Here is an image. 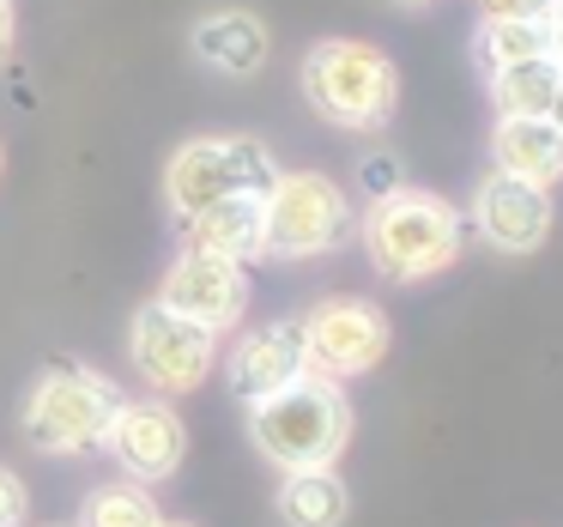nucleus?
<instances>
[{"mask_svg": "<svg viewBox=\"0 0 563 527\" xmlns=\"http://www.w3.org/2000/svg\"><path fill=\"white\" fill-rule=\"evenodd\" d=\"M364 255L394 285L437 279L461 261V212L430 188H382L364 212Z\"/></svg>", "mask_w": 563, "mask_h": 527, "instance_id": "f257e3e1", "label": "nucleus"}, {"mask_svg": "<svg viewBox=\"0 0 563 527\" xmlns=\"http://www.w3.org/2000/svg\"><path fill=\"white\" fill-rule=\"evenodd\" d=\"M249 437L285 473H297V466H333L345 454V442H352V400L340 394V382L303 370L291 388L249 406Z\"/></svg>", "mask_w": 563, "mask_h": 527, "instance_id": "f03ea898", "label": "nucleus"}, {"mask_svg": "<svg viewBox=\"0 0 563 527\" xmlns=\"http://www.w3.org/2000/svg\"><path fill=\"white\" fill-rule=\"evenodd\" d=\"M303 103L321 116L328 128L345 134H369V128L394 122V103H400V74L376 43L357 37H321L303 55Z\"/></svg>", "mask_w": 563, "mask_h": 527, "instance_id": "7ed1b4c3", "label": "nucleus"}, {"mask_svg": "<svg viewBox=\"0 0 563 527\" xmlns=\"http://www.w3.org/2000/svg\"><path fill=\"white\" fill-rule=\"evenodd\" d=\"M122 406L115 382H103L86 364H55L25 394V442L43 454H91L110 437V418Z\"/></svg>", "mask_w": 563, "mask_h": 527, "instance_id": "20e7f679", "label": "nucleus"}, {"mask_svg": "<svg viewBox=\"0 0 563 527\" xmlns=\"http://www.w3.org/2000/svg\"><path fill=\"white\" fill-rule=\"evenodd\" d=\"M352 231V200L321 171H279L261 195V255L309 261L345 243Z\"/></svg>", "mask_w": 563, "mask_h": 527, "instance_id": "39448f33", "label": "nucleus"}, {"mask_svg": "<svg viewBox=\"0 0 563 527\" xmlns=\"http://www.w3.org/2000/svg\"><path fill=\"white\" fill-rule=\"evenodd\" d=\"M273 176H279V164L255 134H200L176 146L170 171H164V207L183 224L224 195H267Z\"/></svg>", "mask_w": 563, "mask_h": 527, "instance_id": "423d86ee", "label": "nucleus"}, {"mask_svg": "<svg viewBox=\"0 0 563 527\" xmlns=\"http://www.w3.org/2000/svg\"><path fill=\"white\" fill-rule=\"evenodd\" d=\"M388 345H394L388 316L376 304H364V297H328V304H316L303 316V358L328 382L369 376L388 358Z\"/></svg>", "mask_w": 563, "mask_h": 527, "instance_id": "0eeeda50", "label": "nucleus"}, {"mask_svg": "<svg viewBox=\"0 0 563 527\" xmlns=\"http://www.w3.org/2000/svg\"><path fill=\"white\" fill-rule=\"evenodd\" d=\"M128 352L158 394H195L212 370V328H200V321L176 316L164 304H146L128 328Z\"/></svg>", "mask_w": 563, "mask_h": 527, "instance_id": "6e6552de", "label": "nucleus"}, {"mask_svg": "<svg viewBox=\"0 0 563 527\" xmlns=\"http://www.w3.org/2000/svg\"><path fill=\"white\" fill-rule=\"evenodd\" d=\"M158 304L219 333V328H231V321L243 316V304H249V273H243V261H231V255L183 249V255L170 261V273H164Z\"/></svg>", "mask_w": 563, "mask_h": 527, "instance_id": "1a4fd4ad", "label": "nucleus"}, {"mask_svg": "<svg viewBox=\"0 0 563 527\" xmlns=\"http://www.w3.org/2000/svg\"><path fill=\"white\" fill-rule=\"evenodd\" d=\"M103 449L115 454V466H122L128 479L158 485V479H170L176 466H183L188 425L176 418V406H164V400H122V406H115V418H110Z\"/></svg>", "mask_w": 563, "mask_h": 527, "instance_id": "9d476101", "label": "nucleus"}, {"mask_svg": "<svg viewBox=\"0 0 563 527\" xmlns=\"http://www.w3.org/2000/svg\"><path fill=\"white\" fill-rule=\"evenodd\" d=\"M473 224L490 249H503V255H533L551 237V224H558V207H551V188L490 171L473 195Z\"/></svg>", "mask_w": 563, "mask_h": 527, "instance_id": "9b49d317", "label": "nucleus"}, {"mask_svg": "<svg viewBox=\"0 0 563 527\" xmlns=\"http://www.w3.org/2000/svg\"><path fill=\"white\" fill-rule=\"evenodd\" d=\"M303 370H309L303 321H267V328H255V333L236 340L231 364H224V382H231V394L243 406H255V400H267V394L291 388Z\"/></svg>", "mask_w": 563, "mask_h": 527, "instance_id": "f8f14e48", "label": "nucleus"}, {"mask_svg": "<svg viewBox=\"0 0 563 527\" xmlns=\"http://www.w3.org/2000/svg\"><path fill=\"white\" fill-rule=\"evenodd\" d=\"M188 50H195L200 67H212V74H224V79H255L261 67L273 62V31L261 25L255 13H243V7H224V13L195 19Z\"/></svg>", "mask_w": 563, "mask_h": 527, "instance_id": "ddd939ff", "label": "nucleus"}, {"mask_svg": "<svg viewBox=\"0 0 563 527\" xmlns=\"http://www.w3.org/2000/svg\"><path fill=\"white\" fill-rule=\"evenodd\" d=\"M490 158L503 176L551 188L563 176V128L551 116H497L490 128Z\"/></svg>", "mask_w": 563, "mask_h": 527, "instance_id": "4468645a", "label": "nucleus"}, {"mask_svg": "<svg viewBox=\"0 0 563 527\" xmlns=\"http://www.w3.org/2000/svg\"><path fill=\"white\" fill-rule=\"evenodd\" d=\"M188 249L207 255H231V261H255L261 255V195H224L212 207H200L195 219H183Z\"/></svg>", "mask_w": 563, "mask_h": 527, "instance_id": "2eb2a0df", "label": "nucleus"}, {"mask_svg": "<svg viewBox=\"0 0 563 527\" xmlns=\"http://www.w3.org/2000/svg\"><path fill=\"white\" fill-rule=\"evenodd\" d=\"M273 509H279L285 527H345L352 491H345V479L333 466H297V473H285Z\"/></svg>", "mask_w": 563, "mask_h": 527, "instance_id": "dca6fc26", "label": "nucleus"}, {"mask_svg": "<svg viewBox=\"0 0 563 527\" xmlns=\"http://www.w3.org/2000/svg\"><path fill=\"white\" fill-rule=\"evenodd\" d=\"M490 79V103H497V116H545L551 98H558V79L563 67L551 62V55H527V62L515 67H497Z\"/></svg>", "mask_w": 563, "mask_h": 527, "instance_id": "f3484780", "label": "nucleus"}, {"mask_svg": "<svg viewBox=\"0 0 563 527\" xmlns=\"http://www.w3.org/2000/svg\"><path fill=\"white\" fill-rule=\"evenodd\" d=\"M527 55H545V19H497V13L478 19L473 62L485 67V74L515 67V62H527Z\"/></svg>", "mask_w": 563, "mask_h": 527, "instance_id": "a211bd4d", "label": "nucleus"}, {"mask_svg": "<svg viewBox=\"0 0 563 527\" xmlns=\"http://www.w3.org/2000/svg\"><path fill=\"white\" fill-rule=\"evenodd\" d=\"M158 503L146 485H98L79 509V527H158Z\"/></svg>", "mask_w": 563, "mask_h": 527, "instance_id": "6ab92c4d", "label": "nucleus"}, {"mask_svg": "<svg viewBox=\"0 0 563 527\" xmlns=\"http://www.w3.org/2000/svg\"><path fill=\"white\" fill-rule=\"evenodd\" d=\"M25 521V485H19L13 466H0V527H19Z\"/></svg>", "mask_w": 563, "mask_h": 527, "instance_id": "aec40b11", "label": "nucleus"}, {"mask_svg": "<svg viewBox=\"0 0 563 527\" xmlns=\"http://www.w3.org/2000/svg\"><path fill=\"white\" fill-rule=\"evenodd\" d=\"M545 7L551 0H485V13L497 19H545Z\"/></svg>", "mask_w": 563, "mask_h": 527, "instance_id": "412c9836", "label": "nucleus"}, {"mask_svg": "<svg viewBox=\"0 0 563 527\" xmlns=\"http://www.w3.org/2000/svg\"><path fill=\"white\" fill-rule=\"evenodd\" d=\"M19 50V13H13V0H0V67L13 62Z\"/></svg>", "mask_w": 563, "mask_h": 527, "instance_id": "4be33fe9", "label": "nucleus"}, {"mask_svg": "<svg viewBox=\"0 0 563 527\" xmlns=\"http://www.w3.org/2000/svg\"><path fill=\"white\" fill-rule=\"evenodd\" d=\"M545 55L563 67V0H551V7H545Z\"/></svg>", "mask_w": 563, "mask_h": 527, "instance_id": "5701e85b", "label": "nucleus"}, {"mask_svg": "<svg viewBox=\"0 0 563 527\" xmlns=\"http://www.w3.org/2000/svg\"><path fill=\"white\" fill-rule=\"evenodd\" d=\"M545 116H551V122L563 128V79H558V98H551V110H545Z\"/></svg>", "mask_w": 563, "mask_h": 527, "instance_id": "b1692460", "label": "nucleus"}, {"mask_svg": "<svg viewBox=\"0 0 563 527\" xmlns=\"http://www.w3.org/2000/svg\"><path fill=\"white\" fill-rule=\"evenodd\" d=\"M400 7H430V0H400Z\"/></svg>", "mask_w": 563, "mask_h": 527, "instance_id": "393cba45", "label": "nucleus"}, {"mask_svg": "<svg viewBox=\"0 0 563 527\" xmlns=\"http://www.w3.org/2000/svg\"><path fill=\"white\" fill-rule=\"evenodd\" d=\"M158 527H188V521H158Z\"/></svg>", "mask_w": 563, "mask_h": 527, "instance_id": "a878e982", "label": "nucleus"}]
</instances>
